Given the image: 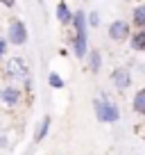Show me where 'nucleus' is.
<instances>
[{"label":"nucleus","mask_w":145,"mask_h":155,"mask_svg":"<svg viewBox=\"0 0 145 155\" xmlns=\"http://www.w3.org/2000/svg\"><path fill=\"white\" fill-rule=\"evenodd\" d=\"M72 25H75V37H72V53L75 57L82 59L88 55V41H86V28H88V21L86 14L82 9L72 14Z\"/></svg>","instance_id":"1"},{"label":"nucleus","mask_w":145,"mask_h":155,"mask_svg":"<svg viewBox=\"0 0 145 155\" xmlns=\"http://www.w3.org/2000/svg\"><path fill=\"white\" fill-rule=\"evenodd\" d=\"M93 110H95V116L100 123H116L120 119V110L116 107V103L109 101L106 96H100L93 101Z\"/></svg>","instance_id":"2"},{"label":"nucleus","mask_w":145,"mask_h":155,"mask_svg":"<svg viewBox=\"0 0 145 155\" xmlns=\"http://www.w3.org/2000/svg\"><path fill=\"white\" fill-rule=\"evenodd\" d=\"M5 78L9 82H27L29 80V66L23 57H9L5 62Z\"/></svg>","instance_id":"3"},{"label":"nucleus","mask_w":145,"mask_h":155,"mask_svg":"<svg viewBox=\"0 0 145 155\" xmlns=\"http://www.w3.org/2000/svg\"><path fill=\"white\" fill-rule=\"evenodd\" d=\"M7 44L11 46H25L29 39V32H27V25L23 23L20 18H11L7 23Z\"/></svg>","instance_id":"4"},{"label":"nucleus","mask_w":145,"mask_h":155,"mask_svg":"<svg viewBox=\"0 0 145 155\" xmlns=\"http://www.w3.org/2000/svg\"><path fill=\"white\" fill-rule=\"evenodd\" d=\"M20 98H23V94H20L18 87H14V84H7V87H0V103L7 107H16L20 103Z\"/></svg>","instance_id":"5"},{"label":"nucleus","mask_w":145,"mask_h":155,"mask_svg":"<svg viewBox=\"0 0 145 155\" xmlns=\"http://www.w3.org/2000/svg\"><path fill=\"white\" fill-rule=\"evenodd\" d=\"M109 37H111L113 41H125L127 37H131L129 34V23H127V21H113V23L109 25Z\"/></svg>","instance_id":"6"},{"label":"nucleus","mask_w":145,"mask_h":155,"mask_svg":"<svg viewBox=\"0 0 145 155\" xmlns=\"http://www.w3.org/2000/svg\"><path fill=\"white\" fill-rule=\"evenodd\" d=\"M111 80H113V84H116L118 89H127L131 84V75H129L127 68H116V71L111 73Z\"/></svg>","instance_id":"7"},{"label":"nucleus","mask_w":145,"mask_h":155,"mask_svg":"<svg viewBox=\"0 0 145 155\" xmlns=\"http://www.w3.org/2000/svg\"><path fill=\"white\" fill-rule=\"evenodd\" d=\"M57 21L61 25H70L72 23V12L66 2H57Z\"/></svg>","instance_id":"8"},{"label":"nucleus","mask_w":145,"mask_h":155,"mask_svg":"<svg viewBox=\"0 0 145 155\" xmlns=\"http://www.w3.org/2000/svg\"><path fill=\"white\" fill-rule=\"evenodd\" d=\"M100 66H102L100 50H88V68H91V73H100Z\"/></svg>","instance_id":"9"},{"label":"nucleus","mask_w":145,"mask_h":155,"mask_svg":"<svg viewBox=\"0 0 145 155\" xmlns=\"http://www.w3.org/2000/svg\"><path fill=\"white\" fill-rule=\"evenodd\" d=\"M129 44L134 50H145V30H138L129 37Z\"/></svg>","instance_id":"10"},{"label":"nucleus","mask_w":145,"mask_h":155,"mask_svg":"<svg viewBox=\"0 0 145 155\" xmlns=\"http://www.w3.org/2000/svg\"><path fill=\"white\" fill-rule=\"evenodd\" d=\"M48 130H50V116H43V121L39 123V130L34 135V141H43V137L48 135Z\"/></svg>","instance_id":"11"},{"label":"nucleus","mask_w":145,"mask_h":155,"mask_svg":"<svg viewBox=\"0 0 145 155\" xmlns=\"http://www.w3.org/2000/svg\"><path fill=\"white\" fill-rule=\"evenodd\" d=\"M134 110L138 112V114H145V89H140V91H136V96H134Z\"/></svg>","instance_id":"12"},{"label":"nucleus","mask_w":145,"mask_h":155,"mask_svg":"<svg viewBox=\"0 0 145 155\" xmlns=\"http://www.w3.org/2000/svg\"><path fill=\"white\" fill-rule=\"evenodd\" d=\"M134 23L138 25L140 30H145V5H138L134 9Z\"/></svg>","instance_id":"13"},{"label":"nucleus","mask_w":145,"mask_h":155,"mask_svg":"<svg viewBox=\"0 0 145 155\" xmlns=\"http://www.w3.org/2000/svg\"><path fill=\"white\" fill-rule=\"evenodd\" d=\"M48 82H50L52 89H63V84H66V82H63V78L59 75V73H54V71L48 75Z\"/></svg>","instance_id":"14"},{"label":"nucleus","mask_w":145,"mask_h":155,"mask_svg":"<svg viewBox=\"0 0 145 155\" xmlns=\"http://www.w3.org/2000/svg\"><path fill=\"white\" fill-rule=\"evenodd\" d=\"M86 21H88L91 28H97V25H100V14H97V12H91V14L86 16Z\"/></svg>","instance_id":"15"},{"label":"nucleus","mask_w":145,"mask_h":155,"mask_svg":"<svg viewBox=\"0 0 145 155\" xmlns=\"http://www.w3.org/2000/svg\"><path fill=\"white\" fill-rule=\"evenodd\" d=\"M5 53H7V39L0 37V57H5Z\"/></svg>","instance_id":"16"},{"label":"nucleus","mask_w":145,"mask_h":155,"mask_svg":"<svg viewBox=\"0 0 145 155\" xmlns=\"http://www.w3.org/2000/svg\"><path fill=\"white\" fill-rule=\"evenodd\" d=\"M0 148H7V137L0 135Z\"/></svg>","instance_id":"17"}]
</instances>
